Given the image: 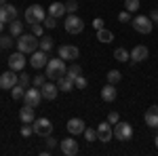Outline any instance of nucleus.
<instances>
[{
  "mask_svg": "<svg viewBox=\"0 0 158 156\" xmlns=\"http://www.w3.org/2000/svg\"><path fill=\"white\" fill-rule=\"evenodd\" d=\"M65 72H68L65 59H61V57H51L49 63H47V68H44V74H47L49 80H57V78L63 76Z\"/></svg>",
  "mask_w": 158,
  "mask_h": 156,
  "instance_id": "nucleus-1",
  "label": "nucleus"
},
{
  "mask_svg": "<svg viewBox=\"0 0 158 156\" xmlns=\"http://www.w3.org/2000/svg\"><path fill=\"white\" fill-rule=\"evenodd\" d=\"M17 48L21 53H34V51L40 48V40L34 34H21V36L17 38Z\"/></svg>",
  "mask_w": 158,
  "mask_h": 156,
  "instance_id": "nucleus-2",
  "label": "nucleus"
},
{
  "mask_svg": "<svg viewBox=\"0 0 158 156\" xmlns=\"http://www.w3.org/2000/svg\"><path fill=\"white\" fill-rule=\"evenodd\" d=\"M44 17H47V13H44V9H42L40 4H30L23 13V19H25L27 25L30 23H42Z\"/></svg>",
  "mask_w": 158,
  "mask_h": 156,
  "instance_id": "nucleus-3",
  "label": "nucleus"
},
{
  "mask_svg": "<svg viewBox=\"0 0 158 156\" xmlns=\"http://www.w3.org/2000/svg\"><path fill=\"white\" fill-rule=\"evenodd\" d=\"M63 27H65L68 34H80V32L85 30V21H82L76 13H70V15L65 17V21H63Z\"/></svg>",
  "mask_w": 158,
  "mask_h": 156,
  "instance_id": "nucleus-4",
  "label": "nucleus"
},
{
  "mask_svg": "<svg viewBox=\"0 0 158 156\" xmlns=\"http://www.w3.org/2000/svg\"><path fill=\"white\" fill-rule=\"evenodd\" d=\"M131 23H133V30L139 32V34H150L152 27H154V21H152L150 17H146V15H137V17H133Z\"/></svg>",
  "mask_w": 158,
  "mask_h": 156,
  "instance_id": "nucleus-5",
  "label": "nucleus"
},
{
  "mask_svg": "<svg viewBox=\"0 0 158 156\" xmlns=\"http://www.w3.org/2000/svg\"><path fill=\"white\" fill-rule=\"evenodd\" d=\"M114 137H116L118 141H129V139L133 137V127H131L129 122L118 120V122L114 124Z\"/></svg>",
  "mask_w": 158,
  "mask_h": 156,
  "instance_id": "nucleus-6",
  "label": "nucleus"
},
{
  "mask_svg": "<svg viewBox=\"0 0 158 156\" xmlns=\"http://www.w3.org/2000/svg\"><path fill=\"white\" fill-rule=\"evenodd\" d=\"M40 99H42V93L38 86H32V89H25V95H23V103L30 106V108H38L40 106Z\"/></svg>",
  "mask_w": 158,
  "mask_h": 156,
  "instance_id": "nucleus-7",
  "label": "nucleus"
},
{
  "mask_svg": "<svg viewBox=\"0 0 158 156\" xmlns=\"http://www.w3.org/2000/svg\"><path fill=\"white\" fill-rule=\"evenodd\" d=\"M47 63H49V55H47V51L38 48V51L32 53V57H30V65H32L34 70H42V68H47Z\"/></svg>",
  "mask_w": 158,
  "mask_h": 156,
  "instance_id": "nucleus-8",
  "label": "nucleus"
},
{
  "mask_svg": "<svg viewBox=\"0 0 158 156\" xmlns=\"http://www.w3.org/2000/svg\"><path fill=\"white\" fill-rule=\"evenodd\" d=\"M32 127H34V133L40 135V137H47V135L53 133V124H51L49 118H36L32 122Z\"/></svg>",
  "mask_w": 158,
  "mask_h": 156,
  "instance_id": "nucleus-9",
  "label": "nucleus"
},
{
  "mask_svg": "<svg viewBox=\"0 0 158 156\" xmlns=\"http://www.w3.org/2000/svg\"><path fill=\"white\" fill-rule=\"evenodd\" d=\"M17 82H19V74H15V70H9V72L0 74V89L11 91Z\"/></svg>",
  "mask_w": 158,
  "mask_h": 156,
  "instance_id": "nucleus-10",
  "label": "nucleus"
},
{
  "mask_svg": "<svg viewBox=\"0 0 158 156\" xmlns=\"http://www.w3.org/2000/svg\"><path fill=\"white\" fill-rule=\"evenodd\" d=\"M17 19V6H13V4H4V6H0V21L2 23H11Z\"/></svg>",
  "mask_w": 158,
  "mask_h": 156,
  "instance_id": "nucleus-11",
  "label": "nucleus"
},
{
  "mask_svg": "<svg viewBox=\"0 0 158 156\" xmlns=\"http://www.w3.org/2000/svg\"><path fill=\"white\" fill-rule=\"evenodd\" d=\"M112 137H114V129L110 127V122L108 120H106V122H99L97 124V139L103 141V144H108Z\"/></svg>",
  "mask_w": 158,
  "mask_h": 156,
  "instance_id": "nucleus-12",
  "label": "nucleus"
},
{
  "mask_svg": "<svg viewBox=\"0 0 158 156\" xmlns=\"http://www.w3.org/2000/svg\"><path fill=\"white\" fill-rule=\"evenodd\" d=\"M59 148H61V152H63L65 156H76V154H78V141H76L74 137L61 139V141H59Z\"/></svg>",
  "mask_w": 158,
  "mask_h": 156,
  "instance_id": "nucleus-13",
  "label": "nucleus"
},
{
  "mask_svg": "<svg viewBox=\"0 0 158 156\" xmlns=\"http://www.w3.org/2000/svg\"><path fill=\"white\" fill-rule=\"evenodd\" d=\"M25 53H21V51H17V53H13L11 57H9V68L11 70H15V72H23L25 68Z\"/></svg>",
  "mask_w": 158,
  "mask_h": 156,
  "instance_id": "nucleus-14",
  "label": "nucleus"
},
{
  "mask_svg": "<svg viewBox=\"0 0 158 156\" xmlns=\"http://www.w3.org/2000/svg\"><path fill=\"white\" fill-rule=\"evenodd\" d=\"M78 55H80V51H78V47H74V44H61L59 47V57L61 59L74 61Z\"/></svg>",
  "mask_w": 158,
  "mask_h": 156,
  "instance_id": "nucleus-15",
  "label": "nucleus"
},
{
  "mask_svg": "<svg viewBox=\"0 0 158 156\" xmlns=\"http://www.w3.org/2000/svg\"><path fill=\"white\" fill-rule=\"evenodd\" d=\"M86 129V124H85V120L82 118H70L68 120V131H70V135H80V133H85Z\"/></svg>",
  "mask_w": 158,
  "mask_h": 156,
  "instance_id": "nucleus-16",
  "label": "nucleus"
},
{
  "mask_svg": "<svg viewBox=\"0 0 158 156\" xmlns=\"http://www.w3.org/2000/svg\"><path fill=\"white\" fill-rule=\"evenodd\" d=\"M148 57H150V51H148V47H143V44H137V47L131 51V61H133V63L146 61Z\"/></svg>",
  "mask_w": 158,
  "mask_h": 156,
  "instance_id": "nucleus-17",
  "label": "nucleus"
},
{
  "mask_svg": "<svg viewBox=\"0 0 158 156\" xmlns=\"http://www.w3.org/2000/svg\"><path fill=\"white\" fill-rule=\"evenodd\" d=\"M57 84L55 82H44L42 86H40V93H42V99H49V101H53V99H57Z\"/></svg>",
  "mask_w": 158,
  "mask_h": 156,
  "instance_id": "nucleus-18",
  "label": "nucleus"
},
{
  "mask_svg": "<svg viewBox=\"0 0 158 156\" xmlns=\"http://www.w3.org/2000/svg\"><path fill=\"white\" fill-rule=\"evenodd\" d=\"M118 97V91H116V84H106L103 89H101V99L103 101H108V103H112L114 99Z\"/></svg>",
  "mask_w": 158,
  "mask_h": 156,
  "instance_id": "nucleus-19",
  "label": "nucleus"
},
{
  "mask_svg": "<svg viewBox=\"0 0 158 156\" xmlns=\"http://www.w3.org/2000/svg\"><path fill=\"white\" fill-rule=\"evenodd\" d=\"M146 124L148 127H152V129H156L158 127V106H150L146 112Z\"/></svg>",
  "mask_w": 158,
  "mask_h": 156,
  "instance_id": "nucleus-20",
  "label": "nucleus"
},
{
  "mask_svg": "<svg viewBox=\"0 0 158 156\" xmlns=\"http://www.w3.org/2000/svg\"><path fill=\"white\" fill-rule=\"evenodd\" d=\"M57 86H59V91L70 93V91H74V80L68 76V74H63V76H59V78H57Z\"/></svg>",
  "mask_w": 158,
  "mask_h": 156,
  "instance_id": "nucleus-21",
  "label": "nucleus"
},
{
  "mask_svg": "<svg viewBox=\"0 0 158 156\" xmlns=\"http://www.w3.org/2000/svg\"><path fill=\"white\" fill-rule=\"evenodd\" d=\"M19 120L21 122H34L36 120V112H34V108H30V106H25V108H21L19 110Z\"/></svg>",
  "mask_w": 158,
  "mask_h": 156,
  "instance_id": "nucleus-22",
  "label": "nucleus"
},
{
  "mask_svg": "<svg viewBox=\"0 0 158 156\" xmlns=\"http://www.w3.org/2000/svg\"><path fill=\"white\" fill-rule=\"evenodd\" d=\"M65 13H68V11H65V4H63V2H53V4L49 6V15L57 17V19H61Z\"/></svg>",
  "mask_w": 158,
  "mask_h": 156,
  "instance_id": "nucleus-23",
  "label": "nucleus"
},
{
  "mask_svg": "<svg viewBox=\"0 0 158 156\" xmlns=\"http://www.w3.org/2000/svg\"><path fill=\"white\" fill-rule=\"evenodd\" d=\"M9 32H11V36H13V38H19L21 34H23V23H21L19 19L11 21V23H9Z\"/></svg>",
  "mask_w": 158,
  "mask_h": 156,
  "instance_id": "nucleus-24",
  "label": "nucleus"
},
{
  "mask_svg": "<svg viewBox=\"0 0 158 156\" xmlns=\"http://www.w3.org/2000/svg\"><path fill=\"white\" fill-rule=\"evenodd\" d=\"M97 40L103 42V44H110V42L114 40V34H112L110 30H106V27H101V30H97Z\"/></svg>",
  "mask_w": 158,
  "mask_h": 156,
  "instance_id": "nucleus-25",
  "label": "nucleus"
},
{
  "mask_svg": "<svg viewBox=\"0 0 158 156\" xmlns=\"http://www.w3.org/2000/svg\"><path fill=\"white\" fill-rule=\"evenodd\" d=\"M114 59H116V61H120V63H124V61H129V59H131V53H129L127 48L118 47L116 51H114Z\"/></svg>",
  "mask_w": 158,
  "mask_h": 156,
  "instance_id": "nucleus-26",
  "label": "nucleus"
},
{
  "mask_svg": "<svg viewBox=\"0 0 158 156\" xmlns=\"http://www.w3.org/2000/svg\"><path fill=\"white\" fill-rule=\"evenodd\" d=\"M23 95H25V86L17 82V84L11 89V97L15 99V101H19V99H23Z\"/></svg>",
  "mask_w": 158,
  "mask_h": 156,
  "instance_id": "nucleus-27",
  "label": "nucleus"
},
{
  "mask_svg": "<svg viewBox=\"0 0 158 156\" xmlns=\"http://www.w3.org/2000/svg\"><path fill=\"white\" fill-rule=\"evenodd\" d=\"M53 47H55V42H53V38H51V36H40V48H42V51L49 53Z\"/></svg>",
  "mask_w": 158,
  "mask_h": 156,
  "instance_id": "nucleus-28",
  "label": "nucleus"
},
{
  "mask_svg": "<svg viewBox=\"0 0 158 156\" xmlns=\"http://www.w3.org/2000/svg\"><path fill=\"white\" fill-rule=\"evenodd\" d=\"M106 76H108V82H110V84H118V82L122 80V74L118 72V70H110Z\"/></svg>",
  "mask_w": 158,
  "mask_h": 156,
  "instance_id": "nucleus-29",
  "label": "nucleus"
},
{
  "mask_svg": "<svg viewBox=\"0 0 158 156\" xmlns=\"http://www.w3.org/2000/svg\"><path fill=\"white\" fill-rule=\"evenodd\" d=\"M139 0H124V11H129V13H137L139 11Z\"/></svg>",
  "mask_w": 158,
  "mask_h": 156,
  "instance_id": "nucleus-30",
  "label": "nucleus"
},
{
  "mask_svg": "<svg viewBox=\"0 0 158 156\" xmlns=\"http://www.w3.org/2000/svg\"><path fill=\"white\" fill-rule=\"evenodd\" d=\"M13 44H15L13 36H4V34H0V47H2V48H11Z\"/></svg>",
  "mask_w": 158,
  "mask_h": 156,
  "instance_id": "nucleus-31",
  "label": "nucleus"
},
{
  "mask_svg": "<svg viewBox=\"0 0 158 156\" xmlns=\"http://www.w3.org/2000/svg\"><path fill=\"white\" fill-rule=\"evenodd\" d=\"M86 84H89V80H86L82 74L74 78V86H76V89H80V91H82V89H86Z\"/></svg>",
  "mask_w": 158,
  "mask_h": 156,
  "instance_id": "nucleus-32",
  "label": "nucleus"
},
{
  "mask_svg": "<svg viewBox=\"0 0 158 156\" xmlns=\"http://www.w3.org/2000/svg\"><path fill=\"white\" fill-rule=\"evenodd\" d=\"M30 27H32V34H34V36H44V25L42 23H30Z\"/></svg>",
  "mask_w": 158,
  "mask_h": 156,
  "instance_id": "nucleus-33",
  "label": "nucleus"
},
{
  "mask_svg": "<svg viewBox=\"0 0 158 156\" xmlns=\"http://www.w3.org/2000/svg\"><path fill=\"white\" fill-rule=\"evenodd\" d=\"M42 25H44V27H49V30L57 27V17H53V15H47V17H44V21H42Z\"/></svg>",
  "mask_w": 158,
  "mask_h": 156,
  "instance_id": "nucleus-34",
  "label": "nucleus"
},
{
  "mask_svg": "<svg viewBox=\"0 0 158 156\" xmlns=\"http://www.w3.org/2000/svg\"><path fill=\"white\" fill-rule=\"evenodd\" d=\"M65 74H68V76H70V78H72V80H74L76 76H80V74H82V68H80L78 63H74V65H72V68H70V70H68V72H65Z\"/></svg>",
  "mask_w": 158,
  "mask_h": 156,
  "instance_id": "nucleus-35",
  "label": "nucleus"
},
{
  "mask_svg": "<svg viewBox=\"0 0 158 156\" xmlns=\"http://www.w3.org/2000/svg\"><path fill=\"white\" fill-rule=\"evenodd\" d=\"M44 82H47V74H38V76H34V78H32V84H34V86H38V89H40Z\"/></svg>",
  "mask_w": 158,
  "mask_h": 156,
  "instance_id": "nucleus-36",
  "label": "nucleus"
},
{
  "mask_svg": "<svg viewBox=\"0 0 158 156\" xmlns=\"http://www.w3.org/2000/svg\"><path fill=\"white\" fill-rule=\"evenodd\" d=\"M30 135H34V127H32L30 122H23V127H21V137H30Z\"/></svg>",
  "mask_w": 158,
  "mask_h": 156,
  "instance_id": "nucleus-37",
  "label": "nucleus"
},
{
  "mask_svg": "<svg viewBox=\"0 0 158 156\" xmlns=\"http://www.w3.org/2000/svg\"><path fill=\"white\" fill-rule=\"evenodd\" d=\"M85 137H86L89 144L95 141V139H97V129H85Z\"/></svg>",
  "mask_w": 158,
  "mask_h": 156,
  "instance_id": "nucleus-38",
  "label": "nucleus"
},
{
  "mask_svg": "<svg viewBox=\"0 0 158 156\" xmlns=\"http://www.w3.org/2000/svg\"><path fill=\"white\" fill-rule=\"evenodd\" d=\"M65 11H68V15H70V13H76L78 11V2H76V0H68V2H65Z\"/></svg>",
  "mask_w": 158,
  "mask_h": 156,
  "instance_id": "nucleus-39",
  "label": "nucleus"
},
{
  "mask_svg": "<svg viewBox=\"0 0 158 156\" xmlns=\"http://www.w3.org/2000/svg\"><path fill=\"white\" fill-rule=\"evenodd\" d=\"M118 21H122V23H129V21H133V19H131V13H129V11L118 13Z\"/></svg>",
  "mask_w": 158,
  "mask_h": 156,
  "instance_id": "nucleus-40",
  "label": "nucleus"
},
{
  "mask_svg": "<svg viewBox=\"0 0 158 156\" xmlns=\"http://www.w3.org/2000/svg\"><path fill=\"white\" fill-rule=\"evenodd\" d=\"M30 82H32V78H30V76H27V74H19V84H23L25 89H27V86H30Z\"/></svg>",
  "mask_w": 158,
  "mask_h": 156,
  "instance_id": "nucleus-41",
  "label": "nucleus"
},
{
  "mask_svg": "<svg viewBox=\"0 0 158 156\" xmlns=\"http://www.w3.org/2000/svg\"><path fill=\"white\" fill-rule=\"evenodd\" d=\"M118 120H120V114H118V112H110L108 114V122L110 124H116Z\"/></svg>",
  "mask_w": 158,
  "mask_h": 156,
  "instance_id": "nucleus-42",
  "label": "nucleus"
},
{
  "mask_svg": "<svg viewBox=\"0 0 158 156\" xmlns=\"http://www.w3.org/2000/svg\"><path fill=\"white\" fill-rule=\"evenodd\" d=\"M93 27H95V30H101V27H103V19H101V17H95V19H93Z\"/></svg>",
  "mask_w": 158,
  "mask_h": 156,
  "instance_id": "nucleus-43",
  "label": "nucleus"
},
{
  "mask_svg": "<svg viewBox=\"0 0 158 156\" xmlns=\"http://www.w3.org/2000/svg\"><path fill=\"white\" fill-rule=\"evenodd\" d=\"M55 145H57V139H53L51 135H47V148H49V150H53Z\"/></svg>",
  "mask_w": 158,
  "mask_h": 156,
  "instance_id": "nucleus-44",
  "label": "nucleus"
},
{
  "mask_svg": "<svg viewBox=\"0 0 158 156\" xmlns=\"http://www.w3.org/2000/svg\"><path fill=\"white\" fill-rule=\"evenodd\" d=\"M150 19H152L154 23H158V9H154V11L150 13Z\"/></svg>",
  "mask_w": 158,
  "mask_h": 156,
  "instance_id": "nucleus-45",
  "label": "nucleus"
},
{
  "mask_svg": "<svg viewBox=\"0 0 158 156\" xmlns=\"http://www.w3.org/2000/svg\"><path fill=\"white\" fill-rule=\"evenodd\" d=\"M4 25H6V23H2V21H0V34H2V30H4Z\"/></svg>",
  "mask_w": 158,
  "mask_h": 156,
  "instance_id": "nucleus-46",
  "label": "nucleus"
},
{
  "mask_svg": "<svg viewBox=\"0 0 158 156\" xmlns=\"http://www.w3.org/2000/svg\"><path fill=\"white\" fill-rule=\"evenodd\" d=\"M154 144H156V148H158V135H156V137H154Z\"/></svg>",
  "mask_w": 158,
  "mask_h": 156,
  "instance_id": "nucleus-47",
  "label": "nucleus"
},
{
  "mask_svg": "<svg viewBox=\"0 0 158 156\" xmlns=\"http://www.w3.org/2000/svg\"><path fill=\"white\" fill-rule=\"evenodd\" d=\"M4 4H6V0H0V6H4Z\"/></svg>",
  "mask_w": 158,
  "mask_h": 156,
  "instance_id": "nucleus-48",
  "label": "nucleus"
},
{
  "mask_svg": "<svg viewBox=\"0 0 158 156\" xmlns=\"http://www.w3.org/2000/svg\"><path fill=\"white\" fill-rule=\"evenodd\" d=\"M0 51H2V47H0Z\"/></svg>",
  "mask_w": 158,
  "mask_h": 156,
  "instance_id": "nucleus-49",
  "label": "nucleus"
}]
</instances>
